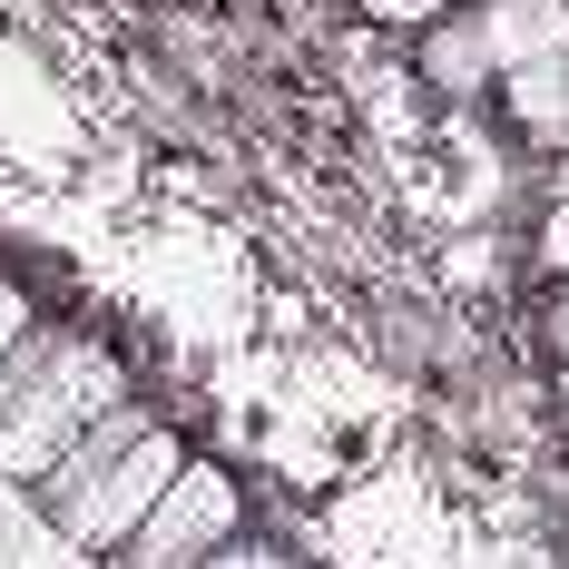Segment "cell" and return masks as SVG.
Instances as JSON below:
<instances>
[{"label":"cell","mask_w":569,"mask_h":569,"mask_svg":"<svg viewBox=\"0 0 569 569\" xmlns=\"http://www.w3.org/2000/svg\"><path fill=\"white\" fill-rule=\"evenodd\" d=\"M109 402H128V363H118L109 343L69 335L50 363L30 373V393L0 412V481H40V471H50Z\"/></svg>","instance_id":"cell-1"},{"label":"cell","mask_w":569,"mask_h":569,"mask_svg":"<svg viewBox=\"0 0 569 569\" xmlns=\"http://www.w3.org/2000/svg\"><path fill=\"white\" fill-rule=\"evenodd\" d=\"M236 530H246V491H236L217 461H187L168 481V501L109 550V569H197V560H217Z\"/></svg>","instance_id":"cell-2"},{"label":"cell","mask_w":569,"mask_h":569,"mask_svg":"<svg viewBox=\"0 0 569 569\" xmlns=\"http://www.w3.org/2000/svg\"><path fill=\"white\" fill-rule=\"evenodd\" d=\"M187 442H177V422H148V432H138V442H128V452L109 461V471H99V481H89V491H79V501H69V511L50 520L59 540H79V550H99V560H109L118 540H128V530H138V520L158 511V501H168V481L177 471H187Z\"/></svg>","instance_id":"cell-3"},{"label":"cell","mask_w":569,"mask_h":569,"mask_svg":"<svg viewBox=\"0 0 569 569\" xmlns=\"http://www.w3.org/2000/svg\"><path fill=\"white\" fill-rule=\"evenodd\" d=\"M412 40H422L412 69H422L432 99H481V89H501V59H491V40H481V10H442V20L412 30Z\"/></svg>","instance_id":"cell-4"},{"label":"cell","mask_w":569,"mask_h":569,"mask_svg":"<svg viewBox=\"0 0 569 569\" xmlns=\"http://www.w3.org/2000/svg\"><path fill=\"white\" fill-rule=\"evenodd\" d=\"M148 422H158V412H148V402L128 393V402H109V412H99V422H89V432H79V442H69V452L50 461V471H40V481H30V491H40V511H69V501H79V491H89V481H99V471H109L118 452H128V442H138V432H148Z\"/></svg>","instance_id":"cell-5"},{"label":"cell","mask_w":569,"mask_h":569,"mask_svg":"<svg viewBox=\"0 0 569 569\" xmlns=\"http://www.w3.org/2000/svg\"><path fill=\"white\" fill-rule=\"evenodd\" d=\"M481 10V40L501 69H530V59L569 50V0H471Z\"/></svg>","instance_id":"cell-6"},{"label":"cell","mask_w":569,"mask_h":569,"mask_svg":"<svg viewBox=\"0 0 569 569\" xmlns=\"http://www.w3.org/2000/svg\"><path fill=\"white\" fill-rule=\"evenodd\" d=\"M501 109H511L520 138H540V148L569 158V50L530 59V69H501Z\"/></svg>","instance_id":"cell-7"},{"label":"cell","mask_w":569,"mask_h":569,"mask_svg":"<svg viewBox=\"0 0 569 569\" xmlns=\"http://www.w3.org/2000/svg\"><path fill=\"white\" fill-rule=\"evenodd\" d=\"M59 343H69V325H30V335L10 343V363H0V412H10V402L30 393V373H40V363H50Z\"/></svg>","instance_id":"cell-8"},{"label":"cell","mask_w":569,"mask_h":569,"mask_svg":"<svg viewBox=\"0 0 569 569\" xmlns=\"http://www.w3.org/2000/svg\"><path fill=\"white\" fill-rule=\"evenodd\" d=\"M452 0H363V20H383V30H432Z\"/></svg>","instance_id":"cell-9"},{"label":"cell","mask_w":569,"mask_h":569,"mask_svg":"<svg viewBox=\"0 0 569 569\" xmlns=\"http://www.w3.org/2000/svg\"><path fill=\"white\" fill-rule=\"evenodd\" d=\"M197 569H295V560H284L276 540H246V530H236L227 550H217V560H197Z\"/></svg>","instance_id":"cell-10"},{"label":"cell","mask_w":569,"mask_h":569,"mask_svg":"<svg viewBox=\"0 0 569 569\" xmlns=\"http://www.w3.org/2000/svg\"><path fill=\"white\" fill-rule=\"evenodd\" d=\"M30 325H40V305H30V295H20L10 276H0V363H10V343L30 335Z\"/></svg>","instance_id":"cell-11"},{"label":"cell","mask_w":569,"mask_h":569,"mask_svg":"<svg viewBox=\"0 0 569 569\" xmlns=\"http://www.w3.org/2000/svg\"><path fill=\"white\" fill-rule=\"evenodd\" d=\"M550 335H560V353H569V295H560V315H550Z\"/></svg>","instance_id":"cell-12"},{"label":"cell","mask_w":569,"mask_h":569,"mask_svg":"<svg viewBox=\"0 0 569 569\" xmlns=\"http://www.w3.org/2000/svg\"><path fill=\"white\" fill-rule=\"evenodd\" d=\"M560 197H569V158H560Z\"/></svg>","instance_id":"cell-13"}]
</instances>
